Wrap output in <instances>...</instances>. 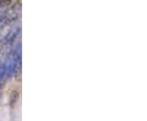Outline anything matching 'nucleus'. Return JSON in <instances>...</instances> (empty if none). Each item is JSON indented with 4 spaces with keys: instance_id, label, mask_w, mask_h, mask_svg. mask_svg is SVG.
Returning a JSON list of instances; mask_svg holds the SVG:
<instances>
[{
    "instance_id": "obj_1",
    "label": "nucleus",
    "mask_w": 147,
    "mask_h": 121,
    "mask_svg": "<svg viewBox=\"0 0 147 121\" xmlns=\"http://www.w3.org/2000/svg\"><path fill=\"white\" fill-rule=\"evenodd\" d=\"M5 66L3 64H0V80L3 79V75L5 74Z\"/></svg>"
},
{
    "instance_id": "obj_3",
    "label": "nucleus",
    "mask_w": 147,
    "mask_h": 121,
    "mask_svg": "<svg viewBox=\"0 0 147 121\" xmlns=\"http://www.w3.org/2000/svg\"><path fill=\"white\" fill-rule=\"evenodd\" d=\"M1 21H2V19H1V18H0V22H1Z\"/></svg>"
},
{
    "instance_id": "obj_2",
    "label": "nucleus",
    "mask_w": 147,
    "mask_h": 121,
    "mask_svg": "<svg viewBox=\"0 0 147 121\" xmlns=\"http://www.w3.org/2000/svg\"><path fill=\"white\" fill-rule=\"evenodd\" d=\"M11 3V0H0V6H7Z\"/></svg>"
}]
</instances>
